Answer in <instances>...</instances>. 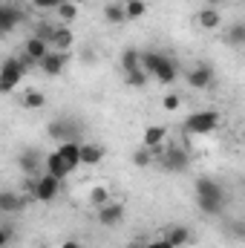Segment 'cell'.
I'll list each match as a JSON object with an SVG mask.
<instances>
[{"mask_svg":"<svg viewBox=\"0 0 245 248\" xmlns=\"http://www.w3.org/2000/svg\"><path fill=\"white\" fill-rule=\"evenodd\" d=\"M32 63L26 61L23 55L20 58H6L0 63V93H15V87L26 78V69Z\"/></svg>","mask_w":245,"mask_h":248,"instance_id":"1","label":"cell"},{"mask_svg":"<svg viewBox=\"0 0 245 248\" xmlns=\"http://www.w3.org/2000/svg\"><path fill=\"white\" fill-rule=\"evenodd\" d=\"M219 113L216 110H196V113H190L187 119H184V133L187 136H208V133H214L216 127H219Z\"/></svg>","mask_w":245,"mask_h":248,"instance_id":"2","label":"cell"},{"mask_svg":"<svg viewBox=\"0 0 245 248\" xmlns=\"http://www.w3.org/2000/svg\"><path fill=\"white\" fill-rule=\"evenodd\" d=\"M61 179H55V176H49V173H38L35 179H32V199H38V202H52L58 193H61Z\"/></svg>","mask_w":245,"mask_h":248,"instance_id":"3","label":"cell"},{"mask_svg":"<svg viewBox=\"0 0 245 248\" xmlns=\"http://www.w3.org/2000/svg\"><path fill=\"white\" fill-rule=\"evenodd\" d=\"M162 168L165 170H170V173H184L187 170V165H190V156H187V150L184 147H168V150H162Z\"/></svg>","mask_w":245,"mask_h":248,"instance_id":"4","label":"cell"},{"mask_svg":"<svg viewBox=\"0 0 245 248\" xmlns=\"http://www.w3.org/2000/svg\"><path fill=\"white\" fill-rule=\"evenodd\" d=\"M66 61H69V52H58V49H49L41 61L35 63L44 75H61L66 69Z\"/></svg>","mask_w":245,"mask_h":248,"instance_id":"5","label":"cell"},{"mask_svg":"<svg viewBox=\"0 0 245 248\" xmlns=\"http://www.w3.org/2000/svg\"><path fill=\"white\" fill-rule=\"evenodd\" d=\"M104 156H107V147H104V144H98V141H81V153H78L81 165L95 168V165L104 162Z\"/></svg>","mask_w":245,"mask_h":248,"instance_id":"6","label":"cell"},{"mask_svg":"<svg viewBox=\"0 0 245 248\" xmlns=\"http://www.w3.org/2000/svg\"><path fill=\"white\" fill-rule=\"evenodd\" d=\"M20 20H23V15H20L17 6H12V3H0V38L9 35V32H15V29L20 26Z\"/></svg>","mask_w":245,"mask_h":248,"instance_id":"7","label":"cell"},{"mask_svg":"<svg viewBox=\"0 0 245 248\" xmlns=\"http://www.w3.org/2000/svg\"><path fill=\"white\" fill-rule=\"evenodd\" d=\"M193 190H196V199H225L222 185H219L216 179H211V176H199L196 185H193Z\"/></svg>","mask_w":245,"mask_h":248,"instance_id":"8","label":"cell"},{"mask_svg":"<svg viewBox=\"0 0 245 248\" xmlns=\"http://www.w3.org/2000/svg\"><path fill=\"white\" fill-rule=\"evenodd\" d=\"M17 165H20V170L26 173V176H38V170H41V165H44V156H41V150L38 147H26L23 153H20V159H17Z\"/></svg>","mask_w":245,"mask_h":248,"instance_id":"9","label":"cell"},{"mask_svg":"<svg viewBox=\"0 0 245 248\" xmlns=\"http://www.w3.org/2000/svg\"><path fill=\"white\" fill-rule=\"evenodd\" d=\"M122 219H124V205L122 202L110 199L107 205L98 208V222H101V225H119Z\"/></svg>","mask_w":245,"mask_h":248,"instance_id":"10","label":"cell"},{"mask_svg":"<svg viewBox=\"0 0 245 248\" xmlns=\"http://www.w3.org/2000/svg\"><path fill=\"white\" fill-rule=\"evenodd\" d=\"M187 84H190L193 90H205V87H211V84H214V69H211L208 63L193 66V69L187 72Z\"/></svg>","mask_w":245,"mask_h":248,"instance_id":"11","label":"cell"},{"mask_svg":"<svg viewBox=\"0 0 245 248\" xmlns=\"http://www.w3.org/2000/svg\"><path fill=\"white\" fill-rule=\"evenodd\" d=\"M44 173H49V176H55V179H61V182H63V179H66V176L72 173V168H69V165L63 162L61 156H58V153L52 150V153H49V156L44 159Z\"/></svg>","mask_w":245,"mask_h":248,"instance_id":"12","label":"cell"},{"mask_svg":"<svg viewBox=\"0 0 245 248\" xmlns=\"http://www.w3.org/2000/svg\"><path fill=\"white\" fill-rule=\"evenodd\" d=\"M72 44H75V35H72V29H69V26H63V23H58V26H55V32H52L49 49H58V52H69V49H72Z\"/></svg>","mask_w":245,"mask_h":248,"instance_id":"13","label":"cell"},{"mask_svg":"<svg viewBox=\"0 0 245 248\" xmlns=\"http://www.w3.org/2000/svg\"><path fill=\"white\" fill-rule=\"evenodd\" d=\"M196 23H199V29L214 32V29H219V26H222V12H219V9L205 6V9H199V12H196Z\"/></svg>","mask_w":245,"mask_h":248,"instance_id":"14","label":"cell"},{"mask_svg":"<svg viewBox=\"0 0 245 248\" xmlns=\"http://www.w3.org/2000/svg\"><path fill=\"white\" fill-rule=\"evenodd\" d=\"M46 52H49V44H46V41H41V38H35V35H32V38L23 44V58L32 63V66L41 61Z\"/></svg>","mask_w":245,"mask_h":248,"instance_id":"15","label":"cell"},{"mask_svg":"<svg viewBox=\"0 0 245 248\" xmlns=\"http://www.w3.org/2000/svg\"><path fill=\"white\" fill-rule=\"evenodd\" d=\"M46 133H49V139H55L58 144H61V141H78V139H75V136H78V130H75L69 122H61V119L49 124V130H46Z\"/></svg>","mask_w":245,"mask_h":248,"instance_id":"16","label":"cell"},{"mask_svg":"<svg viewBox=\"0 0 245 248\" xmlns=\"http://www.w3.org/2000/svg\"><path fill=\"white\" fill-rule=\"evenodd\" d=\"M153 78H156L159 84H173V81L179 78V66H176V63H173L170 58H168V55H165V58L159 61V66H156Z\"/></svg>","mask_w":245,"mask_h":248,"instance_id":"17","label":"cell"},{"mask_svg":"<svg viewBox=\"0 0 245 248\" xmlns=\"http://www.w3.org/2000/svg\"><path fill=\"white\" fill-rule=\"evenodd\" d=\"M55 153L61 156L63 162L75 170L78 165H81V159H78V153H81V141H61L58 147H55Z\"/></svg>","mask_w":245,"mask_h":248,"instance_id":"18","label":"cell"},{"mask_svg":"<svg viewBox=\"0 0 245 248\" xmlns=\"http://www.w3.org/2000/svg\"><path fill=\"white\" fill-rule=\"evenodd\" d=\"M23 205H26V199L20 193L0 190V214H17V211H23Z\"/></svg>","mask_w":245,"mask_h":248,"instance_id":"19","label":"cell"},{"mask_svg":"<svg viewBox=\"0 0 245 248\" xmlns=\"http://www.w3.org/2000/svg\"><path fill=\"white\" fill-rule=\"evenodd\" d=\"M165 139H168V127H162V124H150L147 130H144V136H141V141H144V147H165Z\"/></svg>","mask_w":245,"mask_h":248,"instance_id":"20","label":"cell"},{"mask_svg":"<svg viewBox=\"0 0 245 248\" xmlns=\"http://www.w3.org/2000/svg\"><path fill=\"white\" fill-rule=\"evenodd\" d=\"M165 243H168L170 248L187 246V243H190V228H187V225H173V228L165 234Z\"/></svg>","mask_w":245,"mask_h":248,"instance_id":"21","label":"cell"},{"mask_svg":"<svg viewBox=\"0 0 245 248\" xmlns=\"http://www.w3.org/2000/svg\"><path fill=\"white\" fill-rule=\"evenodd\" d=\"M122 9H124V17L127 20H136V17H144L147 3L144 0H122Z\"/></svg>","mask_w":245,"mask_h":248,"instance_id":"22","label":"cell"},{"mask_svg":"<svg viewBox=\"0 0 245 248\" xmlns=\"http://www.w3.org/2000/svg\"><path fill=\"white\" fill-rule=\"evenodd\" d=\"M20 104H23L26 110H41V107L46 104V95H44L41 90H29V93L20 98Z\"/></svg>","mask_w":245,"mask_h":248,"instance_id":"23","label":"cell"},{"mask_svg":"<svg viewBox=\"0 0 245 248\" xmlns=\"http://www.w3.org/2000/svg\"><path fill=\"white\" fill-rule=\"evenodd\" d=\"M196 205H199V211H202V214H208V217H216V214H222V208H225V199H196Z\"/></svg>","mask_w":245,"mask_h":248,"instance_id":"24","label":"cell"},{"mask_svg":"<svg viewBox=\"0 0 245 248\" xmlns=\"http://www.w3.org/2000/svg\"><path fill=\"white\" fill-rule=\"evenodd\" d=\"M122 69L124 72L141 69V52H136V49H124L122 52Z\"/></svg>","mask_w":245,"mask_h":248,"instance_id":"25","label":"cell"},{"mask_svg":"<svg viewBox=\"0 0 245 248\" xmlns=\"http://www.w3.org/2000/svg\"><path fill=\"white\" fill-rule=\"evenodd\" d=\"M55 12H58V17H61L63 26H66V23H72V20L78 17V6H75L72 0H63V3L58 6V9H55Z\"/></svg>","mask_w":245,"mask_h":248,"instance_id":"26","label":"cell"},{"mask_svg":"<svg viewBox=\"0 0 245 248\" xmlns=\"http://www.w3.org/2000/svg\"><path fill=\"white\" fill-rule=\"evenodd\" d=\"M104 20H107V23H124L127 17H124L122 3H107V6H104Z\"/></svg>","mask_w":245,"mask_h":248,"instance_id":"27","label":"cell"},{"mask_svg":"<svg viewBox=\"0 0 245 248\" xmlns=\"http://www.w3.org/2000/svg\"><path fill=\"white\" fill-rule=\"evenodd\" d=\"M153 159H156V156H153V150H150V147H144V144L133 153V165H136V168H150V165H153Z\"/></svg>","mask_w":245,"mask_h":248,"instance_id":"28","label":"cell"},{"mask_svg":"<svg viewBox=\"0 0 245 248\" xmlns=\"http://www.w3.org/2000/svg\"><path fill=\"white\" fill-rule=\"evenodd\" d=\"M110 199H113V196H110V190H107L104 185H95L92 190H90V202H92L95 208H101V205H107Z\"/></svg>","mask_w":245,"mask_h":248,"instance_id":"29","label":"cell"},{"mask_svg":"<svg viewBox=\"0 0 245 248\" xmlns=\"http://www.w3.org/2000/svg\"><path fill=\"white\" fill-rule=\"evenodd\" d=\"M124 81H127L130 87H144L150 78H147V72H144V69H133V72H124Z\"/></svg>","mask_w":245,"mask_h":248,"instance_id":"30","label":"cell"},{"mask_svg":"<svg viewBox=\"0 0 245 248\" xmlns=\"http://www.w3.org/2000/svg\"><path fill=\"white\" fill-rule=\"evenodd\" d=\"M228 41H231L234 46H243L245 44V26L243 23H234V26L228 29Z\"/></svg>","mask_w":245,"mask_h":248,"instance_id":"31","label":"cell"},{"mask_svg":"<svg viewBox=\"0 0 245 248\" xmlns=\"http://www.w3.org/2000/svg\"><path fill=\"white\" fill-rule=\"evenodd\" d=\"M55 26H58V23H55ZM55 26H52V23H38V26H35V38H41V41H46V44H49V41H52Z\"/></svg>","mask_w":245,"mask_h":248,"instance_id":"32","label":"cell"},{"mask_svg":"<svg viewBox=\"0 0 245 248\" xmlns=\"http://www.w3.org/2000/svg\"><path fill=\"white\" fill-rule=\"evenodd\" d=\"M162 107H165L168 113L179 110V107H182V95H179V93H168V95H165V104H162Z\"/></svg>","mask_w":245,"mask_h":248,"instance_id":"33","label":"cell"},{"mask_svg":"<svg viewBox=\"0 0 245 248\" xmlns=\"http://www.w3.org/2000/svg\"><path fill=\"white\" fill-rule=\"evenodd\" d=\"M9 243H15V231L9 225H0V248H6Z\"/></svg>","mask_w":245,"mask_h":248,"instance_id":"34","label":"cell"},{"mask_svg":"<svg viewBox=\"0 0 245 248\" xmlns=\"http://www.w3.org/2000/svg\"><path fill=\"white\" fill-rule=\"evenodd\" d=\"M63 0H32V6L35 9H58Z\"/></svg>","mask_w":245,"mask_h":248,"instance_id":"35","label":"cell"},{"mask_svg":"<svg viewBox=\"0 0 245 248\" xmlns=\"http://www.w3.org/2000/svg\"><path fill=\"white\" fill-rule=\"evenodd\" d=\"M136 248H170L165 240H150V243H138Z\"/></svg>","mask_w":245,"mask_h":248,"instance_id":"36","label":"cell"},{"mask_svg":"<svg viewBox=\"0 0 245 248\" xmlns=\"http://www.w3.org/2000/svg\"><path fill=\"white\" fill-rule=\"evenodd\" d=\"M61 248H84V246H81L78 240H63V243H61Z\"/></svg>","mask_w":245,"mask_h":248,"instance_id":"37","label":"cell"},{"mask_svg":"<svg viewBox=\"0 0 245 248\" xmlns=\"http://www.w3.org/2000/svg\"><path fill=\"white\" fill-rule=\"evenodd\" d=\"M205 3H208V6H211V9H219V6H222V3H225V0H205Z\"/></svg>","mask_w":245,"mask_h":248,"instance_id":"38","label":"cell"}]
</instances>
